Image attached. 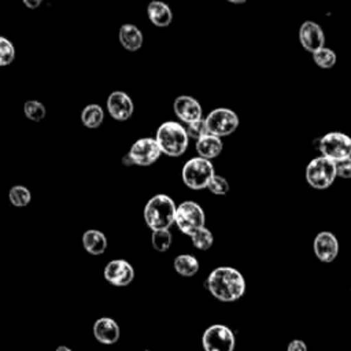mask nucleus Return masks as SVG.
<instances>
[{
  "label": "nucleus",
  "mask_w": 351,
  "mask_h": 351,
  "mask_svg": "<svg viewBox=\"0 0 351 351\" xmlns=\"http://www.w3.org/2000/svg\"><path fill=\"white\" fill-rule=\"evenodd\" d=\"M206 285L215 299L225 303L239 300L245 292V280L243 274L237 269L229 266L214 269L208 274Z\"/></svg>",
  "instance_id": "f257e3e1"
},
{
  "label": "nucleus",
  "mask_w": 351,
  "mask_h": 351,
  "mask_svg": "<svg viewBox=\"0 0 351 351\" xmlns=\"http://www.w3.org/2000/svg\"><path fill=\"white\" fill-rule=\"evenodd\" d=\"M177 207L173 199L165 193H158L152 196L144 207V221L152 232L169 230V228L176 222Z\"/></svg>",
  "instance_id": "f03ea898"
},
{
  "label": "nucleus",
  "mask_w": 351,
  "mask_h": 351,
  "mask_svg": "<svg viewBox=\"0 0 351 351\" xmlns=\"http://www.w3.org/2000/svg\"><path fill=\"white\" fill-rule=\"evenodd\" d=\"M155 140L162 154L170 158L181 156L186 151L189 143L186 128L176 121L163 122L156 130Z\"/></svg>",
  "instance_id": "7ed1b4c3"
},
{
  "label": "nucleus",
  "mask_w": 351,
  "mask_h": 351,
  "mask_svg": "<svg viewBox=\"0 0 351 351\" xmlns=\"http://www.w3.org/2000/svg\"><path fill=\"white\" fill-rule=\"evenodd\" d=\"M215 176L213 163L208 159L196 156L185 162L181 170L182 182L193 191H200L208 186L211 178Z\"/></svg>",
  "instance_id": "20e7f679"
},
{
  "label": "nucleus",
  "mask_w": 351,
  "mask_h": 351,
  "mask_svg": "<svg viewBox=\"0 0 351 351\" xmlns=\"http://www.w3.org/2000/svg\"><path fill=\"white\" fill-rule=\"evenodd\" d=\"M336 177V163L325 156L314 158L306 167V181L314 189L329 188Z\"/></svg>",
  "instance_id": "39448f33"
},
{
  "label": "nucleus",
  "mask_w": 351,
  "mask_h": 351,
  "mask_svg": "<svg viewBox=\"0 0 351 351\" xmlns=\"http://www.w3.org/2000/svg\"><path fill=\"white\" fill-rule=\"evenodd\" d=\"M204 211L196 202L186 200L177 206L176 211V225L181 233L186 236H193L197 230L204 228Z\"/></svg>",
  "instance_id": "423d86ee"
},
{
  "label": "nucleus",
  "mask_w": 351,
  "mask_h": 351,
  "mask_svg": "<svg viewBox=\"0 0 351 351\" xmlns=\"http://www.w3.org/2000/svg\"><path fill=\"white\" fill-rule=\"evenodd\" d=\"M318 149L333 162L351 158V137L341 132H329L318 140Z\"/></svg>",
  "instance_id": "0eeeda50"
},
{
  "label": "nucleus",
  "mask_w": 351,
  "mask_h": 351,
  "mask_svg": "<svg viewBox=\"0 0 351 351\" xmlns=\"http://www.w3.org/2000/svg\"><path fill=\"white\" fill-rule=\"evenodd\" d=\"M202 346L204 351H234V333L226 325H210L202 335Z\"/></svg>",
  "instance_id": "6e6552de"
},
{
  "label": "nucleus",
  "mask_w": 351,
  "mask_h": 351,
  "mask_svg": "<svg viewBox=\"0 0 351 351\" xmlns=\"http://www.w3.org/2000/svg\"><path fill=\"white\" fill-rule=\"evenodd\" d=\"M206 125L210 134L217 137H225L232 134L239 126L237 114L226 107L214 108L206 117Z\"/></svg>",
  "instance_id": "1a4fd4ad"
},
{
  "label": "nucleus",
  "mask_w": 351,
  "mask_h": 351,
  "mask_svg": "<svg viewBox=\"0 0 351 351\" xmlns=\"http://www.w3.org/2000/svg\"><path fill=\"white\" fill-rule=\"evenodd\" d=\"M128 154L136 166L147 167V166L154 165L159 159V156L162 155V151L155 138L143 137V138L136 140L132 144Z\"/></svg>",
  "instance_id": "9d476101"
},
{
  "label": "nucleus",
  "mask_w": 351,
  "mask_h": 351,
  "mask_svg": "<svg viewBox=\"0 0 351 351\" xmlns=\"http://www.w3.org/2000/svg\"><path fill=\"white\" fill-rule=\"evenodd\" d=\"M103 276L114 287H126L134 278V269L125 259H112L104 266Z\"/></svg>",
  "instance_id": "9b49d317"
},
{
  "label": "nucleus",
  "mask_w": 351,
  "mask_h": 351,
  "mask_svg": "<svg viewBox=\"0 0 351 351\" xmlns=\"http://www.w3.org/2000/svg\"><path fill=\"white\" fill-rule=\"evenodd\" d=\"M173 111H174L176 117L180 121L185 122L186 125L203 119L202 118L203 110H202L200 103L189 95L177 96L173 103Z\"/></svg>",
  "instance_id": "f8f14e48"
},
{
  "label": "nucleus",
  "mask_w": 351,
  "mask_h": 351,
  "mask_svg": "<svg viewBox=\"0 0 351 351\" xmlns=\"http://www.w3.org/2000/svg\"><path fill=\"white\" fill-rule=\"evenodd\" d=\"M299 41L306 51L314 53L325 45L324 30L318 23L313 21H304L299 29Z\"/></svg>",
  "instance_id": "ddd939ff"
},
{
  "label": "nucleus",
  "mask_w": 351,
  "mask_h": 351,
  "mask_svg": "<svg viewBox=\"0 0 351 351\" xmlns=\"http://www.w3.org/2000/svg\"><path fill=\"white\" fill-rule=\"evenodd\" d=\"M107 111L115 121H126L134 111V104L129 95L121 90L110 93L107 97Z\"/></svg>",
  "instance_id": "4468645a"
},
{
  "label": "nucleus",
  "mask_w": 351,
  "mask_h": 351,
  "mask_svg": "<svg viewBox=\"0 0 351 351\" xmlns=\"http://www.w3.org/2000/svg\"><path fill=\"white\" fill-rule=\"evenodd\" d=\"M313 248H314L315 256L321 262L329 263V262L335 261V258L339 254V241L333 233L324 230L315 236Z\"/></svg>",
  "instance_id": "2eb2a0df"
},
{
  "label": "nucleus",
  "mask_w": 351,
  "mask_h": 351,
  "mask_svg": "<svg viewBox=\"0 0 351 351\" xmlns=\"http://www.w3.org/2000/svg\"><path fill=\"white\" fill-rule=\"evenodd\" d=\"M93 336L99 343L104 346H111L118 341L121 336V329L115 319L110 317H101L93 324Z\"/></svg>",
  "instance_id": "dca6fc26"
},
{
  "label": "nucleus",
  "mask_w": 351,
  "mask_h": 351,
  "mask_svg": "<svg viewBox=\"0 0 351 351\" xmlns=\"http://www.w3.org/2000/svg\"><path fill=\"white\" fill-rule=\"evenodd\" d=\"M147 15L151 23L158 27H166L173 21V12L170 7L159 0H154L147 5Z\"/></svg>",
  "instance_id": "f3484780"
},
{
  "label": "nucleus",
  "mask_w": 351,
  "mask_h": 351,
  "mask_svg": "<svg viewBox=\"0 0 351 351\" xmlns=\"http://www.w3.org/2000/svg\"><path fill=\"white\" fill-rule=\"evenodd\" d=\"M118 38H119L121 45L125 49L132 51V52L140 49L143 47V41H144L141 30L132 23H125L119 27Z\"/></svg>",
  "instance_id": "a211bd4d"
},
{
  "label": "nucleus",
  "mask_w": 351,
  "mask_h": 351,
  "mask_svg": "<svg viewBox=\"0 0 351 351\" xmlns=\"http://www.w3.org/2000/svg\"><path fill=\"white\" fill-rule=\"evenodd\" d=\"M82 247L90 255H101L107 248V237L97 229H88L82 234Z\"/></svg>",
  "instance_id": "6ab92c4d"
},
{
  "label": "nucleus",
  "mask_w": 351,
  "mask_h": 351,
  "mask_svg": "<svg viewBox=\"0 0 351 351\" xmlns=\"http://www.w3.org/2000/svg\"><path fill=\"white\" fill-rule=\"evenodd\" d=\"M222 148L223 145L221 138L213 134H207L202 137L199 141H196V151L199 156L208 160L213 158H217L222 152Z\"/></svg>",
  "instance_id": "aec40b11"
},
{
  "label": "nucleus",
  "mask_w": 351,
  "mask_h": 351,
  "mask_svg": "<svg viewBox=\"0 0 351 351\" xmlns=\"http://www.w3.org/2000/svg\"><path fill=\"white\" fill-rule=\"evenodd\" d=\"M174 270L182 277H193L199 271V261L189 254H181L174 258Z\"/></svg>",
  "instance_id": "412c9836"
},
{
  "label": "nucleus",
  "mask_w": 351,
  "mask_h": 351,
  "mask_svg": "<svg viewBox=\"0 0 351 351\" xmlns=\"http://www.w3.org/2000/svg\"><path fill=\"white\" fill-rule=\"evenodd\" d=\"M81 121L89 129L99 128L104 121V111L99 104H88L81 112Z\"/></svg>",
  "instance_id": "4be33fe9"
},
{
  "label": "nucleus",
  "mask_w": 351,
  "mask_h": 351,
  "mask_svg": "<svg viewBox=\"0 0 351 351\" xmlns=\"http://www.w3.org/2000/svg\"><path fill=\"white\" fill-rule=\"evenodd\" d=\"M8 199H10V203L15 207H25L30 203L32 193L23 185H14L8 192Z\"/></svg>",
  "instance_id": "5701e85b"
},
{
  "label": "nucleus",
  "mask_w": 351,
  "mask_h": 351,
  "mask_svg": "<svg viewBox=\"0 0 351 351\" xmlns=\"http://www.w3.org/2000/svg\"><path fill=\"white\" fill-rule=\"evenodd\" d=\"M314 63L321 69H332L336 64V53L330 48H321L319 51L313 53Z\"/></svg>",
  "instance_id": "b1692460"
},
{
  "label": "nucleus",
  "mask_w": 351,
  "mask_h": 351,
  "mask_svg": "<svg viewBox=\"0 0 351 351\" xmlns=\"http://www.w3.org/2000/svg\"><path fill=\"white\" fill-rule=\"evenodd\" d=\"M192 244L195 248L200 250V251H206L208 248H211L213 243H214V236L211 233V230L208 228H202L200 230H197L193 236H191Z\"/></svg>",
  "instance_id": "393cba45"
},
{
  "label": "nucleus",
  "mask_w": 351,
  "mask_h": 351,
  "mask_svg": "<svg viewBox=\"0 0 351 351\" xmlns=\"http://www.w3.org/2000/svg\"><path fill=\"white\" fill-rule=\"evenodd\" d=\"M23 111H25V115L33 122L43 121L47 114L45 106L37 100H27L23 106Z\"/></svg>",
  "instance_id": "a878e982"
},
{
  "label": "nucleus",
  "mask_w": 351,
  "mask_h": 351,
  "mask_svg": "<svg viewBox=\"0 0 351 351\" xmlns=\"http://www.w3.org/2000/svg\"><path fill=\"white\" fill-rule=\"evenodd\" d=\"M171 241H173V237H171V233L169 230L152 232L151 244H152L154 250H156L158 252H166L170 248Z\"/></svg>",
  "instance_id": "bb28decb"
},
{
  "label": "nucleus",
  "mask_w": 351,
  "mask_h": 351,
  "mask_svg": "<svg viewBox=\"0 0 351 351\" xmlns=\"http://www.w3.org/2000/svg\"><path fill=\"white\" fill-rule=\"evenodd\" d=\"M15 58V48L11 41H8L5 37L0 38V64L7 66L10 64Z\"/></svg>",
  "instance_id": "cd10ccee"
},
{
  "label": "nucleus",
  "mask_w": 351,
  "mask_h": 351,
  "mask_svg": "<svg viewBox=\"0 0 351 351\" xmlns=\"http://www.w3.org/2000/svg\"><path fill=\"white\" fill-rule=\"evenodd\" d=\"M186 133L189 138H193L196 141H199L202 137L210 134L207 130V125H206V119H200L197 122L189 123L186 125Z\"/></svg>",
  "instance_id": "c85d7f7f"
},
{
  "label": "nucleus",
  "mask_w": 351,
  "mask_h": 351,
  "mask_svg": "<svg viewBox=\"0 0 351 351\" xmlns=\"http://www.w3.org/2000/svg\"><path fill=\"white\" fill-rule=\"evenodd\" d=\"M208 191L214 195H226L229 192V182L226 181V178H223L222 176L215 174L210 184H208Z\"/></svg>",
  "instance_id": "c756f323"
},
{
  "label": "nucleus",
  "mask_w": 351,
  "mask_h": 351,
  "mask_svg": "<svg viewBox=\"0 0 351 351\" xmlns=\"http://www.w3.org/2000/svg\"><path fill=\"white\" fill-rule=\"evenodd\" d=\"M336 163V173L340 178H351V158L335 162Z\"/></svg>",
  "instance_id": "7c9ffc66"
},
{
  "label": "nucleus",
  "mask_w": 351,
  "mask_h": 351,
  "mask_svg": "<svg viewBox=\"0 0 351 351\" xmlns=\"http://www.w3.org/2000/svg\"><path fill=\"white\" fill-rule=\"evenodd\" d=\"M287 351H307V346L303 340H299V339H295L292 340L288 347H287Z\"/></svg>",
  "instance_id": "2f4dec72"
},
{
  "label": "nucleus",
  "mask_w": 351,
  "mask_h": 351,
  "mask_svg": "<svg viewBox=\"0 0 351 351\" xmlns=\"http://www.w3.org/2000/svg\"><path fill=\"white\" fill-rule=\"evenodd\" d=\"M122 163H123L125 166H136L134 162L132 160V158L129 156V154H126V155L122 156Z\"/></svg>",
  "instance_id": "473e14b6"
},
{
  "label": "nucleus",
  "mask_w": 351,
  "mask_h": 351,
  "mask_svg": "<svg viewBox=\"0 0 351 351\" xmlns=\"http://www.w3.org/2000/svg\"><path fill=\"white\" fill-rule=\"evenodd\" d=\"M23 3H25V5H26V7H29V8H37V7L41 4V1H40V0H34V1L25 0Z\"/></svg>",
  "instance_id": "72a5a7b5"
},
{
  "label": "nucleus",
  "mask_w": 351,
  "mask_h": 351,
  "mask_svg": "<svg viewBox=\"0 0 351 351\" xmlns=\"http://www.w3.org/2000/svg\"><path fill=\"white\" fill-rule=\"evenodd\" d=\"M55 351H73V350L69 348V347H66V346H59Z\"/></svg>",
  "instance_id": "f704fd0d"
},
{
  "label": "nucleus",
  "mask_w": 351,
  "mask_h": 351,
  "mask_svg": "<svg viewBox=\"0 0 351 351\" xmlns=\"http://www.w3.org/2000/svg\"><path fill=\"white\" fill-rule=\"evenodd\" d=\"M145 351H149V350H145Z\"/></svg>",
  "instance_id": "c9c22d12"
}]
</instances>
